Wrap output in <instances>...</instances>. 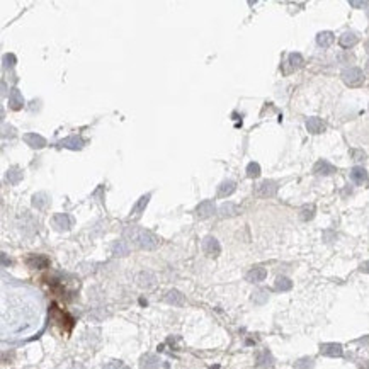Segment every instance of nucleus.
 <instances>
[{
	"label": "nucleus",
	"mask_w": 369,
	"mask_h": 369,
	"mask_svg": "<svg viewBox=\"0 0 369 369\" xmlns=\"http://www.w3.org/2000/svg\"><path fill=\"white\" fill-rule=\"evenodd\" d=\"M39 325V303L32 292L17 289L4 296L2 303V334L26 335Z\"/></svg>",
	"instance_id": "nucleus-1"
},
{
	"label": "nucleus",
	"mask_w": 369,
	"mask_h": 369,
	"mask_svg": "<svg viewBox=\"0 0 369 369\" xmlns=\"http://www.w3.org/2000/svg\"><path fill=\"white\" fill-rule=\"evenodd\" d=\"M123 235H124L126 242H131V244H135L136 247L143 248V250H154V248L158 247L157 235H154L148 230H143V228L126 227L124 231H123Z\"/></svg>",
	"instance_id": "nucleus-2"
},
{
	"label": "nucleus",
	"mask_w": 369,
	"mask_h": 369,
	"mask_svg": "<svg viewBox=\"0 0 369 369\" xmlns=\"http://www.w3.org/2000/svg\"><path fill=\"white\" fill-rule=\"evenodd\" d=\"M340 77L342 80H344V84L349 85V87H359V85L364 82V73H362V70L357 68V66H349V68H345Z\"/></svg>",
	"instance_id": "nucleus-3"
},
{
	"label": "nucleus",
	"mask_w": 369,
	"mask_h": 369,
	"mask_svg": "<svg viewBox=\"0 0 369 369\" xmlns=\"http://www.w3.org/2000/svg\"><path fill=\"white\" fill-rule=\"evenodd\" d=\"M277 182L274 181H262L255 185V196L259 198H272L277 194Z\"/></svg>",
	"instance_id": "nucleus-4"
},
{
	"label": "nucleus",
	"mask_w": 369,
	"mask_h": 369,
	"mask_svg": "<svg viewBox=\"0 0 369 369\" xmlns=\"http://www.w3.org/2000/svg\"><path fill=\"white\" fill-rule=\"evenodd\" d=\"M216 211V206H215V201L213 199H206V201H201L198 204V208H196V215L199 216V218H209V216H213Z\"/></svg>",
	"instance_id": "nucleus-5"
},
{
	"label": "nucleus",
	"mask_w": 369,
	"mask_h": 369,
	"mask_svg": "<svg viewBox=\"0 0 369 369\" xmlns=\"http://www.w3.org/2000/svg\"><path fill=\"white\" fill-rule=\"evenodd\" d=\"M53 227L58 231L70 230V227H72V218H70L66 213H56V215L53 216Z\"/></svg>",
	"instance_id": "nucleus-6"
},
{
	"label": "nucleus",
	"mask_w": 369,
	"mask_h": 369,
	"mask_svg": "<svg viewBox=\"0 0 369 369\" xmlns=\"http://www.w3.org/2000/svg\"><path fill=\"white\" fill-rule=\"evenodd\" d=\"M202 250H204V254L211 255V257H218L219 252H221V247H219V242L215 237H206L202 240Z\"/></svg>",
	"instance_id": "nucleus-7"
},
{
	"label": "nucleus",
	"mask_w": 369,
	"mask_h": 369,
	"mask_svg": "<svg viewBox=\"0 0 369 369\" xmlns=\"http://www.w3.org/2000/svg\"><path fill=\"white\" fill-rule=\"evenodd\" d=\"M139 366H141V369H160L162 361L155 354H145L139 359Z\"/></svg>",
	"instance_id": "nucleus-8"
},
{
	"label": "nucleus",
	"mask_w": 369,
	"mask_h": 369,
	"mask_svg": "<svg viewBox=\"0 0 369 369\" xmlns=\"http://www.w3.org/2000/svg\"><path fill=\"white\" fill-rule=\"evenodd\" d=\"M9 108H11L12 111H21V109L24 108V97H22L19 89L14 87L11 91V94H9Z\"/></svg>",
	"instance_id": "nucleus-9"
},
{
	"label": "nucleus",
	"mask_w": 369,
	"mask_h": 369,
	"mask_svg": "<svg viewBox=\"0 0 369 369\" xmlns=\"http://www.w3.org/2000/svg\"><path fill=\"white\" fill-rule=\"evenodd\" d=\"M320 352L327 357H340L344 354L340 344H335V342H330V344H322L320 345Z\"/></svg>",
	"instance_id": "nucleus-10"
},
{
	"label": "nucleus",
	"mask_w": 369,
	"mask_h": 369,
	"mask_svg": "<svg viewBox=\"0 0 369 369\" xmlns=\"http://www.w3.org/2000/svg\"><path fill=\"white\" fill-rule=\"evenodd\" d=\"M60 146L68 148V150H82L84 148V139L80 136H68V138L60 141Z\"/></svg>",
	"instance_id": "nucleus-11"
},
{
	"label": "nucleus",
	"mask_w": 369,
	"mask_h": 369,
	"mask_svg": "<svg viewBox=\"0 0 369 369\" xmlns=\"http://www.w3.org/2000/svg\"><path fill=\"white\" fill-rule=\"evenodd\" d=\"M24 141L28 143L31 148H45L46 146V139L43 138L41 135H36V133H26L24 135Z\"/></svg>",
	"instance_id": "nucleus-12"
},
{
	"label": "nucleus",
	"mask_w": 369,
	"mask_h": 369,
	"mask_svg": "<svg viewBox=\"0 0 369 369\" xmlns=\"http://www.w3.org/2000/svg\"><path fill=\"white\" fill-rule=\"evenodd\" d=\"M313 172L317 175H332L335 172V167L327 160H318L317 164L313 165Z\"/></svg>",
	"instance_id": "nucleus-13"
},
{
	"label": "nucleus",
	"mask_w": 369,
	"mask_h": 369,
	"mask_svg": "<svg viewBox=\"0 0 369 369\" xmlns=\"http://www.w3.org/2000/svg\"><path fill=\"white\" fill-rule=\"evenodd\" d=\"M136 282H138V286H141V288H152V286L155 284V274L150 271L139 272V274L136 276Z\"/></svg>",
	"instance_id": "nucleus-14"
},
{
	"label": "nucleus",
	"mask_w": 369,
	"mask_h": 369,
	"mask_svg": "<svg viewBox=\"0 0 369 369\" xmlns=\"http://www.w3.org/2000/svg\"><path fill=\"white\" fill-rule=\"evenodd\" d=\"M265 277H267V271L264 267H254L247 272L248 282H262Z\"/></svg>",
	"instance_id": "nucleus-15"
},
{
	"label": "nucleus",
	"mask_w": 369,
	"mask_h": 369,
	"mask_svg": "<svg viewBox=\"0 0 369 369\" xmlns=\"http://www.w3.org/2000/svg\"><path fill=\"white\" fill-rule=\"evenodd\" d=\"M111 250H112V254H114L116 257H124V255L129 254V250H131V248H129V242L118 240V242H114V244H112Z\"/></svg>",
	"instance_id": "nucleus-16"
},
{
	"label": "nucleus",
	"mask_w": 369,
	"mask_h": 369,
	"mask_svg": "<svg viewBox=\"0 0 369 369\" xmlns=\"http://www.w3.org/2000/svg\"><path fill=\"white\" fill-rule=\"evenodd\" d=\"M28 265L32 269H46L49 267V261L45 255H31L28 259Z\"/></svg>",
	"instance_id": "nucleus-17"
},
{
	"label": "nucleus",
	"mask_w": 369,
	"mask_h": 369,
	"mask_svg": "<svg viewBox=\"0 0 369 369\" xmlns=\"http://www.w3.org/2000/svg\"><path fill=\"white\" fill-rule=\"evenodd\" d=\"M165 301H167L169 305H172V307H184V303H185L184 296H182L177 289H172V291H169L167 294H165Z\"/></svg>",
	"instance_id": "nucleus-18"
},
{
	"label": "nucleus",
	"mask_w": 369,
	"mask_h": 369,
	"mask_svg": "<svg viewBox=\"0 0 369 369\" xmlns=\"http://www.w3.org/2000/svg\"><path fill=\"white\" fill-rule=\"evenodd\" d=\"M351 179L354 184L362 185L364 182H368V172H366V169H362V167H352Z\"/></svg>",
	"instance_id": "nucleus-19"
},
{
	"label": "nucleus",
	"mask_w": 369,
	"mask_h": 369,
	"mask_svg": "<svg viewBox=\"0 0 369 369\" xmlns=\"http://www.w3.org/2000/svg\"><path fill=\"white\" fill-rule=\"evenodd\" d=\"M325 123L322 121L320 118H310L307 121V129L310 133H313V135H318V133H323L325 131Z\"/></svg>",
	"instance_id": "nucleus-20"
},
{
	"label": "nucleus",
	"mask_w": 369,
	"mask_h": 369,
	"mask_svg": "<svg viewBox=\"0 0 369 369\" xmlns=\"http://www.w3.org/2000/svg\"><path fill=\"white\" fill-rule=\"evenodd\" d=\"M150 198H152V194H145V196H141V198L138 199V202H136V204L133 206V209H131V216H135V218H138V216H141V213L145 211V208H146V204H148V201H150Z\"/></svg>",
	"instance_id": "nucleus-21"
},
{
	"label": "nucleus",
	"mask_w": 369,
	"mask_h": 369,
	"mask_svg": "<svg viewBox=\"0 0 369 369\" xmlns=\"http://www.w3.org/2000/svg\"><path fill=\"white\" fill-rule=\"evenodd\" d=\"M218 213L221 218H230V216L238 215V206L235 202H225V204L219 206Z\"/></svg>",
	"instance_id": "nucleus-22"
},
{
	"label": "nucleus",
	"mask_w": 369,
	"mask_h": 369,
	"mask_svg": "<svg viewBox=\"0 0 369 369\" xmlns=\"http://www.w3.org/2000/svg\"><path fill=\"white\" fill-rule=\"evenodd\" d=\"M235 189H237V184L233 181H225L219 184L218 187V198H227V196L233 194Z\"/></svg>",
	"instance_id": "nucleus-23"
},
{
	"label": "nucleus",
	"mask_w": 369,
	"mask_h": 369,
	"mask_svg": "<svg viewBox=\"0 0 369 369\" xmlns=\"http://www.w3.org/2000/svg\"><path fill=\"white\" fill-rule=\"evenodd\" d=\"M274 364V357L269 351H261L257 354V366L259 368H271Z\"/></svg>",
	"instance_id": "nucleus-24"
},
{
	"label": "nucleus",
	"mask_w": 369,
	"mask_h": 369,
	"mask_svg": "<svg viewBox=\"0 0 369 369\" xmlns=\"http://www.w3.org/2000/svg\"><path fill=\"white\" fill-rule=\"evenodd\" d=\"M49 204V196L46 192H38V194L32 196V206L36 209H45L46 206Z\"/></svg>",
	"instance_id": "nucleus-25"
},
{
	"label": "nucleus",
	"mask_w": 369,
	"mask_h": 369,
	"mask_svg": "<svg viewBox=\"0 0 369 369\" xmlns=\"http://www.w3.org/2000/svg\"><path fill=\"white\" fill-rule=\"evenodd\" d=\"M334 32H330V31H322V32H318V36H317V43H318V46H322V48H328V46L334 43Z\"/></svg>",
	"instance_id": "nucleus-26"
},
{
	"label": "nucleus",
	"mask_w": 369,
	"mask_h": 369,
	"mask_svg": "<svg viewBox=\"0 0 369 369\" xmlns=\"http://www.w3.org/2000/svg\"><path fill=\"white\" fill-rule=\"evenodd\" d=\"M5 177H7V182L11 185H17L19 182L22 181V170L17 167H12L7 170V175H5Z\"/></svg>",
	"instance_id": "nucleus-27"
},
{
	"label": "nucleus",
	"mask_w": 369,
	"mask_h": 369,
	"mask_svg": "<svg viewBox=\"0 0 369 369\" xmlns=\"http://www.w3.org/2000/svg\"><path fill=\"white\" fill-rule=\"evenodd\" d=\"M338 43H340L342 48H351V46H354L355 43H357V36H355L354 32L347 31V32H344V34L340 36Z\"/></svg>",
	"instance_id": "nucleus-28"
},
{
	"label": "nucleus",
	"mask_w": 369,
	"mask_h": 369,
	"mask_svg": "<svg viewBox=\"0 0 369 369\" xmlns=\"http://www.w3.org/2000/svg\"><path fill=\"white\" fill-rule=\"evenodd\" d=\"M274 286L277 291H289V289L292 288V281L289 277H284V276H279V277L276 279Z\"/></svg>",
	"instance_id": "nucleus-29"
},
{
	"label": "nucleus",
	"mask_w": 369,
	"mask_h": 369,
	"mask_svg": "<svg viewBox=\"0 0 369 369\" xmlns=\"http://www.w3.org/2000/svg\"><path fill=\"white\" fill-rule=\"evenodd\" d=\"M315 211H317V209H315L313 204L303 206V208H301V211H300V219H301V221H310V219H313Z\"/></svg>",
	"instance_id": "nucleus-30"
},
{
	"label": "nucleus",
	"mask_w": 369,
	"mask_h": 369,
	"mask_svg": "<svg viewBox=\"0 0 369 369\" xmlns=\"http://www.w3.org/2000/svg\"><path fill=\"white\" fill-rule=\"evenodd\" d=\"M315 361L311 357H301L294 362V369H313Z\"/></svg>",
	"instance_id": "nucleus-31"
},
{
	"label": "nucleus",
	"mask_w": 369,
	"mask_h": 369,
	"mask_svg": "<svg viewBox=\"0 0 369 369\" xmlns=\"http://www.w3.org/2000/svg\"><path fill=\"white\" fill-rule=\"evenodd\" d=\"M288 62H289V65H291L292 68H301L303 63H305V60H303V56H301L300 53H291V55L288 56Z\"/></svg>",
	"instance_id": "nucleus-32"
},
{
	"label": "nucleus",
	"mask_w": 369,
	"mask_h": 369,
	"mask_svg": "<svg viewBox=\"0 0 369 369\" xmlns=\"http://www.w3.org/2000/svg\"><path fill=\"white\" fill-rule=\"evenodd\" d=\"M267 298H269V294H267V291H264V289H259V291H255L254 294H252V301L257 305H264L265 301H267Z\"/></svg>",
	"instance_id": "nucleus-33"
},
{
	"label": "nucleus",
	"mask_w": 369,
	"mask_h": 369,
	"mask_svg": "<svg viewBox=\"0 0 369 369\" xmlns=\"http://www.w3.org/2000/svg\"><path fill=\"white\" fill-rule=\"evenodd\" d=\"M247 175L252 179H257L259 175H261V165L255 164V162H250V164L247 165Z\"/></svg>",
	"instance_id": "nucleus-34"
},
{
	"label": "nucleus",
	"mask_w": 369,
	"mask_h": 369,
	"mask_svg": "<svg viewBox=\"0 0 369 369\" xmlns=\"http://www.w3.org/2000/svg\"><path fill=\"white\" fill-rule=\"evenodd\" d=\"M2 62H4V66L5 68H12V66L15 65V56L12 55V53H7V55H4V58H2Z\"/></svg>",
	"instance_id": "nucleus-35"
},
{
	"label": "nucleus",
	"mask_w": 369,
	"mask_h": 369,
	"mask_svg": "<svg viewBox=\"0 0 369 369\" xmlns=\"http://www.w3.org/2000/svg\"><path fill=\"white\" fill-rule=\"evenodd\" d=\"M102 369H129V368L121 361H112V362H109V364H106Z\"/></svg>",
	"instance_id": "nucleus-36"
},
{
	"label": "nucleus",
	"mask_w": 369,
	"mask_h": 369,
	"mask_svg": "<svg viewBox=\"0 0 369 369\" xmlns=\"http://www.w3.org/2000/svg\"><path fill=\"white\" fill-rule=\"evenodd\" d=\"M351 157L354 158V160H357V162H361V160H364L366 158V154L362 150H351Z\"/></svg>",
	"instance_id": "nucleus-37"
},
{
	"label": "nucleus",
	"mask_w": 369,
	"mask_h": 369,
	"mask_svg": "<svg viewBox=\"0 0 369 369\" xmlns=\"http://www.w3.org/2000/svg\"><path fill=\"white\" fill-rule=\"evenodd\" d=\"M349 5H351V7H355V9H364V7H368V2H357V0H351V2H349Z\"/></svg>",
	"instance_id": "nucleus-38"
},
{
	"label": "nucleus",
	"mask_w": 369,
	"mask_h": 369,
	"mask_svg": "<svg viewBox=\"0 0 369 369\" xmlns=\"http://www.w3.org/2000/svg\"><path fill=\"white\" fill-rule=\"evenodd\" d=\"M359 269H361V272H368V274H369V261L362 262L361 267H359Z\"/></svg>",
	"instance_id": "nucleus-39"
},
{
	"label": "nucleus",
	"mask_w": 369,
	"mask_h": 369,
	"mask_svg": "<svg viewBox=\"0 0 369 369\" xmlns=\"http://www.w3.org/2000/svg\"><path fill=\"white\" fill-rule=\"evenodd\" d=\"M2 262H4V265L11 264V261H7V255H5V254H2Z\"/></svg>",
	"instance_id": "nucleus-40"
},
{
	"label": "nucleus",
	"mask_w": 369,
	"mask_h": 369,
	"mask_svg": "<svg viewBox=\"0 0 369 369\" xmlns=\"http://www.w3.org/2000/svg\"><path fill=\"white\" fill-rule=\"evenodd\" d=\"M366 51H368V53H369V41H368V43H366Z\"/></svg>",
	"instance_id": "nucleus-41"
}]
</instances>
